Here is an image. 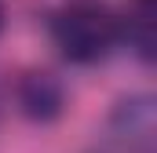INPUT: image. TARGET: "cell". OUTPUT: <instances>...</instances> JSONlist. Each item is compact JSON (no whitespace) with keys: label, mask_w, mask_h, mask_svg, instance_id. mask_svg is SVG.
<instances>
[{"label":"cell","mask_w":157,"mask_h":153,"mask_svg":"<svg viewBox=\"0 0 157 153\" xmlns=\"http://www.w3.org/2000/svg\"><path fill=\"white\" fill-rule=\"evenodd\" d=\"M15 99H18V110L29 120H37V124H51L66 110V88H62V80L44 73V69H33V73L22 76L18 88H15Z\"/></svg>","instance_id":"7a4b0ae2"},{"label":"cell","mask_w":157,"mask_h":153,"mask_svg":"<svg viewBox=\"0 0 157 153\" xmlns=\"http://www.w3.org/2000/svg\"><path fill=\"white\" fill-rule=\"evenodd\" d=\"M154 18H157L154 0H132L128 15L121 18V40H128L143 62H154V40H157Z\"/></svg>","instance_id":"3957f363"},{"label":"cell","mask_w":157,"mask_h":153,"mask_svg":"<svg viewBox=\"0 0 157 153\" xmlns=\"http://www.w3.org/2000/svg\"><path fill=\"white\" fill-rule=\"evenodd\" d=\"M0 26H4V0H0Z\"/></svg>","instance_id":"277c9868"},{"label":"cell","mask_w":157,"mask_h":153,"mask_svg":"<svg viewBox=\"0 0 157 153\" xmlns=\"http://www.w3.org/2000/svg\"><path fill=\"white\" fill-rule=\"evenodd\" d=\"M51 40L59 55L73 66H95L113 55L121 44V15L102 4L77 0L51 18Z\"/></svg>","instance_id":"6da1fadb"}]
</instances>
